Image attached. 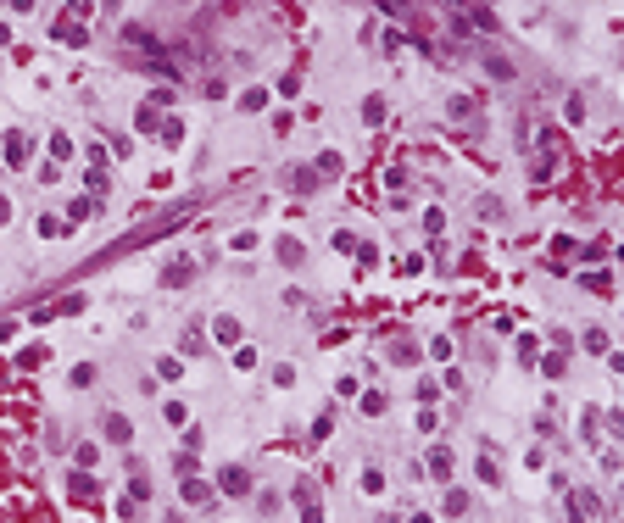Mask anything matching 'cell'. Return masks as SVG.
Returning <instances> with one entry per match:
<instances>
[{
  "instance_id": "obj_3",
  "label": "cell",
  "mask_w": 624,
  "mask_h": 523,
  "mask_svg": "<svg viewBox=\"0 0 624 523\" xmlns=\"http://www.w3.org/2000/svg\"><path fill=\"white\" fill-rule=\"evenodd\" d=\"M6 217H12V201H6V195H0V223H6Z\"/></svg>"
},
{
  "instance_id": "obj_2",
  "label": "cell",
  "mask_w": 624,
  "mask_h": 523,
  "mask_svg": "<svg viewBox=\"0 0 624 523\" xmlns=\"http://www.w3.org/2000/svg\"><path fill=\"white\" fill-rule=\"evenodd\" d=\"M223 490H229V496H240V490H245V473H240V468H229V473H223Z\"/></svg>"
},
{
  "instance_id": "obj_1",
  "label": "cell",
  "mask_w": 624,
  "mask_h": 523,
  "mask_svg": "<svg viewBox=\"0 0 624 523\" xmlns=\"http://www.w3.org/2000/svg\"><path fill=\"white\" fill-rule=\"evenodd\" d=\"M106 440H129V418H106Z\"/></svg>"
}]
</instances>
